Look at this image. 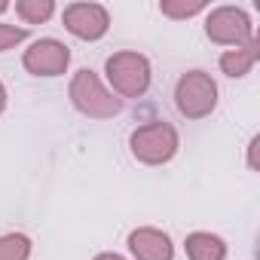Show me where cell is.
Wrapping results in <instances>:
<instances>
[{"label":"cell","mask_w":260,"mask_h":260,"mask_svg":"<svg viewBox=\"0 0 260 260\" xmlns=\"http://www.w3.org/2000/svg\"><path fill=\"white\" fill-rule=\"evenodd\" d=\"M128 251L138 260H172L175 257V245L162 230L153 226H141L128 236Z\"/></svg>","instance_id":"obj_8"},{"label":"cell","mask_w":260,"mask_h":260,"mask_svg":"<svg viewBox=\"0 0 260 260\" xmlns=\"http://www.w3.org/2000/svg\"><path fill=\"white\" fill-rule=\"evenodd\" d=\"M64 28L80 40H98L110 28V16L101 4H71L64 10Z\"/></svg>","instance_id":"obj_6"},{"label":"cell","mask_w":260,"mask_h":260,"mask_svg":"<svg viewBox=\"0 0 260 260\" xmlns=\"http://www.w3.org/2000/svg\"><path fill=\"white\" fill-rule=\"evenodd\" d=\"M205 34L214 40V43H223V46H245L254 40V31H251V19L236 10V7H220L214 10L208 19H205Z\"/></svg>","instance_id":"obj_5"},{"label":"cell","mask_w":260,"mask_h":260,"mask_svg":"<svg viewBox=\"0 0 260 260\" xmlns=\"http://www.w3.org/2000/svg\"><path fill=\"white\" fill-rule=\"evenodd\" d=\"M175 101L187 119H202L217 104V86L205 71H187L175 86Z\"/></svg>","instance_id":"obj_3"},{"label":"cell","mask_w":260,"mask_h":260,"mask_svg":"<svg viewBox=\"0 0 260 260\" xmlns=\"http://www.w3.org/2000/svg\"><path fill=\"white\" fill-rule=\"evenodd\" d=\"M4 107H7V89H4V83H0V113H4Z\"/></svg>","instance_id":"obj_16"},{"label":"cell","mask_w":260,"mask_h":260,"mask_svg":"<svg viewBox=\"0 0 260 260\" xmlns=\"http://www.w3.org/2000/svg\"><path fill=\"white\" fill-rule=\"evenodd\" d=\"M128 144H132L135 159H141L147 166H162L178 153V132L169 122L159 119V122L138 125L132 132V138H128Z\"/></svg>","instance_id":"obj_1"},{"label":"cell","mask_w":260,"mask_h":260,"mask_svg":"<svg viewBox=\"0 0 260 260\" xmlns=\"http://www.w3.org/2000/svg\"><path fill=\"white\" fill-rule=\"evenodd\" d=\"M25 37H28V31H25V28H13V25H0V52H7L10 46L22 43Z\"/></svg>","instance_id":"obj_14"},{"label":"cell","mask_w":260,"mask_h":260,"mask_svg":"<svg viewBox=\"0 0 260 260\" xmlns=\"http://www.w3.org/2000/svg\"><path fill=\"white\" fill-rule=\"evenodd\" d=\"M22 61H25V68H28L31 74H37V77H58V74H64L68 64H71V49H68L64 43L46 37V40H37V43L25 52Z\"/></svg>","instance_id":"obj_7"},{"label":"cell","mask_w":260,"mask_h":260,"mask_svg":"<svg viewBox=\"0 0 260 260\" xmlns=\"http://www.w3.org/2000/svg\"><path fill=\"white\" fill-rule=\"evenodd\" d=\"M107 80L125 98H141L150 86V61L138 52H116L107 58Z\"/></svg>","instance_id":"obj_4"},{"label":"cell","mask_w":260,"mask_h":260,"mask_svg":"<svg viewBox=\"0 0 260 260\" xmlns=\"http://www.w3.org/2000/svg\"><path fill=\"white\" fill-rule=\"evenodd\" d=\"M254 61H257V43L251 40L245 46H236V49L223 52L220 55V71L226 77H245V74H251Z\"/></svg>","instance_id":"obj_10"},{"label":"cell","mask_w":260,"mask_h":260,"mask_svg":"<svg viewBox=\"0 0 260 260\" xmlns=\"http://www.w3.org/2000/svg\"><path fill=\"white\" fill-rule=\"evenodd\" d=\"M31 257V239L22 233L0 236V260H28Z\"/></svg>","instance_id":"obj_11"},{"label":"cell","mask_w":260,"mask_h":260,"mask_svg":"<svg viewBox=\"0 0 260 260\" xmlns=\"http://www.w3.org/2000/svg\"><path fill=\"white\" fill-rule=\"evenodd\" d=\"M159 10L169 19H190V16L205 10V0H162Z\"/></svg>","instance_id":"obj_13"},{"label":"cell","mask_w":260,"mask_h":260,"mask_svg":"<svg viewBox=\"0 0 260 260\" xmlns=\"http://www.w3.org/2000/svg\"><path fill=\"white\" fill-rule=\"evenodd\" d=\"M71 101L80 113L92 116V119H110L119 113V98H113L101 80L92 74V71H77L74 80H71Z\"/></svg>","instance_id":"obj_2"},{"label":"cell","mask_w":260,"mask_h":260,"mask_svg":"<svg viewBox=\"0 0 260 260\" xmlns=\"http://www.w3.org/2000/svg\"><path fill=\"white\" fill-rule=\"evenodd\" d=\"M16 13H19L28 25H40V22H46V19L55 13V4H52V0H19V4H16Z\"/></svg>","instance_id":"obj_12"},{"label":"cell","mask_w":260,"mask_h":260,"mask_svg":"<svg viewBox=\"0 0 260 260\" xmlns=\"http://www.w3.org/2000/svg\"><path fill=\"white\" fill-rule=\"evenodd\" d=\"M187 257L190 260H223L226 257V245L220 236H211V233H190L187 242Z\"/></svg>","instance_id":"obj_9"},{"label":"cell","mask_w":260,"mask_h":260,"mask_svg":"<svg viewBox=\"0 0 260 260\" xmlns=\"http://www.w3.org/2000/svg\"><path fill=\"white\" fill-rule=\"evenodd\" d=\"M95 260H125V257H119V254H98Z\"/></svg>","instance_id":"obj_17"},{"label":"cell","mask_w":260,"mask_h":260,"mask_svg":"<svg viewBox=\"0 0 260 260\" xmlns=\"http://www.w3.org/2000/svg\"><path fill=\"white\" fill-rule=\"evenodd\" d=\"M257 144H260V138L254 135L251 144H248V166H251V169H257Z\"/></svg>","instance_id":"obj_15"},{"label":"cell","mask_w":260,"mask_h":260,"mask_svg":"<svg viewBox=\"0 0 260 260\" xmlns=\"http://www.w3.org/2000/svg\"><path fill=\"white\" fill-rule=\"evenodd\" d=\"M10 10V4H0V13H7Z\"/></svg>","instance_id":"obj_18"}]
</instances>
